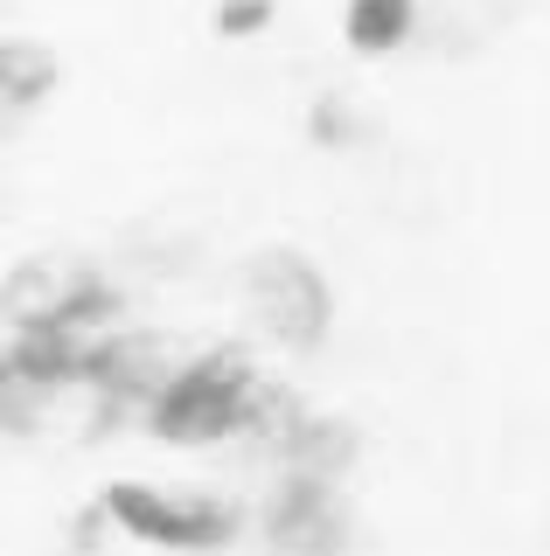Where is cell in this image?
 I'll return each mask as SVG.
<instances>
[{
	"instance_id": "cell-4",
	"label": "cell",
	"mask_w": 550,
	"mask_h": 556,
	"mask_svg": "<svg viewBox=\"0 0 550 556\" xmlns=\"http://www.w3.org/2000/svg\"><path fill=\"white\" fill-rule=\"evenodd\" d=\"M418 35V0H341V42L355 56H398Z\"/></svg>"
},
{
	"instance_id": "cell-5",
	"label": "cell",
	"mask_w": 550,
	"mask_h": 556,
	"mask_svg": "<svg viewBox=\"0 0 550 556\" xmlns=\"http://www.w3.org/2000/svg\"><path fill=\"white\" fill-rule=\"evenodd\" d=\"M57 91V56L36 42H0V104L8 112H28Z\"/></svg>"
},
{
	"instance_id": "cell-6",
	"label": "cell",
	"mask_w": 550,
	"mask_h": 556,
	"mask_svg": "<svg viewBox=\"0 0 550 556\" xmlns=\"http://www.w3.org/2000/svg\"><path fill=\"white\" fill-rule=\"evenodd\" d=\"M272 0H216V14H210V28L223 35V42H251V35H265L272 28Z\"/></svg>"
},
{
	"instance_id": "cell-7",
	"label": "cell",
	"mask_w": 550,
	"mask_h": 556,
	"mask_svg": "<svg viewBox=\"0 0 550 556\" xmlns=\"http://www.w3.org/2000/svg\"><path fill=\"white\" fill-rule=\"evenodd\" d=\"M314 139H349V118H341V104H321V118H314Z\"/></svg>"
},
{
	"instance_id": "cell-2",
	"label": "cell",
	"mask_w": 550,
	"mask_h": 556,
	"mask_svg": "<svg viewBox=\"0 0 550 556\" xmlns=\"http://www.w3.org/2000/svg\"><path fill=\"white\" fill-rule=\"evenodd\" d=\"M105 529H118L140 549H167V556H216L237 535V508L210 494H175L153 480H105L98 494Z\"/></svg>"
},
{
	"instance_id": "cell-3",
	"label": "cell",
	"mask_w": 550,
	"mask_h": 556,
	"mask_svg": "<svg viewBox=\"0 0 550 556\" xmlns=\"http://www.w3.org/2000/svg\"><path fill=\"white\" fill-rule=\"evenodd\" d=\"M251 306H258V320H265L272 341L307 348L328 327V278L293 251H272V257H258V271H251Z\"/></svg>"
},
{
	"instance_id": "cell-1",
	"label": "cell",
	"mask_w": 550,
	"mask_h": 556,
	"mask_svg": "<svg viewBox=\"0 0 550 556\" xmlns=\"http://www.w3.org/2000/svg\"><path fill=\"white\" fill-rule=\"evenodd\" d=\"M258 396L265 376L245 348H202L182 369H167L153 382V396L140 404V425L161 445H223V439H251Z\"/></svg>"
}]
</instances>
